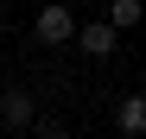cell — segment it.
<instances>
[{
    "label": "cell",
    "instance_id": "obj_6",
    "mask_svg": "<svg viewBox=\"0 0 146 139\" xmlns=\"http://www.w3.org/2000/svg\"><path fill=\"white\" fill-rule=\"evenodd\" d=\"M32 139H70V133H64V120H44V114H38V120H32Z\"/></svg>",
    "mask_w": 146,
    "mask_h": 139
},
{
    "label": "cell",
    "instance_id": "obj_2",
    "mask_svg": "<svg viewBox=\"0 0 146 139\" xmlns=\"http://www.w3.org/2000/svg\"><path fill=\"white\" fill-rule=\"evenodd\" d=\"M76 44L89 57H114V44H121V26L114 19H95V26H76Z\"/></svg>",
    "mask_w": 146,
    "mask_h": 139
},
{
    "label": "cell",
    "instance_id": "obj_1",
    "mask_svg": "<svg viewBox=\"0 0 146 139\" xmlns=\"http://www.w3.org/2000/svg\"><path fill=\"white\" fill-rule=\"evenodd\" d=\"M32 38L38 44H70L76 38V13H70V0H51V7H38V19H32Z\"/></svg>",
    "mask_w": 146,
    "mask_h": 139
},
{
    "label": "cell",
    "instance_id": "obj_7",
    "mask_svg": "<svg viewBox=\"0 0 146 139\" xmlns=\"http://www.w3.org/2000/svg\"><path fill=\"white\" fill-rule=\"evenodd\" d=\"M0 32H7V0H0Z\"/></svg>",
    "mask_w": 146,
    "mask_h": 139
},
{
    "label": "cell",
    "instance_id": "obj_4",
    "mask_svg": "<svg viewBox=\"0 0 146 139\" xmlns=\"http://www.w3.org/2000/svg\"><path fill=\"white\" fill-rule=\"evenodd\" d=\"M114 133H127V139H146V95H127L114 108Z\"/></svg>",
    "mask_w": 146,
    "mask_h": 139
},
{
    "label": "cell",
    "instance_id": "obj_5",
    "mask_svg": "<svg viewBox=\"0 0 146 139\" xmlns=\"http://www.w3.org/2000/svg\"><path fill=\"white\" fill-rule=\"evenodd\" d=\"M108 19H114L121 32H127V26H140V0H114V7H108Z\"/></svg>",
    "mask_w": 146,
    "mask_h": 139
},
{
    "label": "cell",
    "instance_id": "obj_3",
    "mask_svg": "<svg viewBox=\"0 0 146 139\" xmlns=\"http://www.w3.org/2000/svg\"><path fill=\"white\" fill-rule=\"evenodd\" d=\"M0 120H7L13 133H19V127H32V120H38V101L26 95V89H7V95H0Z\"/></svg>",
    "mask_w": 146,
    "mask_h": 139
}]
</instances>
